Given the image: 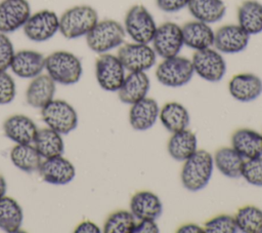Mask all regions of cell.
Segmentation results:
<instances>
[{"label": "cell", "mask_w": 262, "mask_h": 233, "mask_svg": "<svg viewBox=\"0 0 262 233\" xmlns=\"http://www.w3.org/2000/svg\"><path fill=\"white\" fill-rule=\"evenodd\" d=\"M15 92L16 88L13 78L6 71H0V105L12 102Z\"/></svg>", "instance_id": "37"}, {"label": "cell", "mask_w": 262, "mask_h": 233, "mask_svg": "<svg viewBox=\"0 0 262 233\" xmlns=\"http://www.w3.org/2000/svg\"><path fill=\"white\" fill-rule=\"evenodd\" d=\"M198 140L194 132L185 128L174 132L168 141L167 150L169 155L177 161H185L198 149Z\"/></svg>", "instance_id": "25"}, {"label": "cell", "mask_w": 262, "mask_h": 233, "mask_svg": "<svg viewBox=\"0 0 262 233\" xmlns=\"http://www.w3.org/2000/svg\"><path fill=\"white\" fill-rule=\"evenodd\" d=\"M14 53L12 42L6 34L0 32V71H6L10 68Z\"/></svg>", "instance_id": "38"}, {"label": "cell", "mask_w": 262, "mask_h": 233, "mask_svg": "<svg viewBox=\"0 0 262 233\" xmlns=\"http://www.w3.org/2000/svg\"><path fill=\"white\" fill-rule=\"evenodd\" d=\"M55 93V82L48 74H40L33 78L26 91L28 105L42 109L53 100Z\"/></svg>", "instance_id": "24"}, {"label": "cell", "mask_w": 262, "mask_h": 233, "mask_svg": "<svg viewBox=\"0 0 262 233\" xmlns=\"http://www.w3.org/2000/svg\"><path fill=\"white\" fill-rule=\"evenodd\" d=\"M157 28L154 16L143 5H133L125 15V32L134 42L149 44Z\"/></svg>", "instance_id": "5"}, {"label": "cell", "mask_w": 262, "mask_h": 233, "mask_svg": "<svg viewBox=\"0 0 262 233\" xmlns=\"http://www.w3.org/2000/svg\"><path fill=\"white\" fill-rule=\"evenodd\" d=\"M33 145L44 159L60 156L64 150V144L60 133L50 127L38 129Z\"/></svg>", "instance_id": "27"}, {"label": "cell", "mask_w": 262, "mask_h": 233, "mask_svg": "<svg viewBox=\"0 0 262 233\" xmlns=\"http://www.w3.org/2000/svg\"><path fill=\"white\" fill-rule=\"evenodd\" d=\"M3 130L5 135L16 144H32L38 129L30 117L14 114L4 121Z\"/></svg>", "instance_id": "21"}, {"label": "cell", "mask_w": 262, "mask_h": 233, "mask_svg": "<svg viewBox=\"0 0 262 233\" xmlns=\"http://www.w3.org/2000/svg\"><path fill=\"white\" fill-rule=\"evenodd\" d=\"M249 42L250 35L239 25L228 24L215 32L213 46L221 53L232 54L245 50Z\"/></svg>", "instance_id": "13"}, {"label": "cell", "mask_w": 262, "mask_h": 233, "mask_svg": "<svg viewBox=\"0 0 262 233\" xmlns=\"http://www.w3.org/2000/svg\"><path fill=\"white\" fill-rule=\"evenodd\" d=\"M23 28L28 39L34 42H44L58 32L59 17L52 10L42 9L31 14Z\"/></svg>", "instance_id": "11"}, {"label": "cell", "mask_w": 262, "mask_h": 233, "mask_svg": "<svg viewBox=\"0 0 262 233\" xmlns=\"http://www.w3.org/2000/svg\"><path fill=\"white\" fill-rule=\"evenodd\" d=\"M183 44L188 48L196 50L212 47L214 44L215 32L209 24L201 21H190L182 27Z\"/></svg>", "instance_id": "18"}, {"label": "cell", "mask_w": 262, "mask_h": 233, "mask_svg": "<svg viewBox=\"0 0 262 233\" xmlns=\"http://www.w3.org/2000/svg\"><path fill=\"white\" fill-rule=\"evenodd\" d=\"M228 90L238 102H252L262 93V80L253 73H239L229 80Z\"/></svg>", "instance_id": "16"}, {"label": "cell", "mask_w": 262, "mask_h": 233, "mask_svg": "<svg viewBox=\"0 0 262 233\" xmlns=\"http://www.w3.org/2000/svg\"><path fill=\"white\" fill-rule=\"evenodd\" d=\"M95 77L102 89L118 91L126 77V69L117 55L101 53L95 61Z\"/></svg>", "instance_id": "10"}, {"label": "cell", "mask_w": 262, "mask_h": 233, "mask_svg": "<svg viewBox=\"0 0 262 233\" xmlns=\"http://www.w3.org/2000/svg\"><path fill=\"white\" fill-rule=\"evenodd\" d=\"M126 37L124 26L115 20L98 21L86 35L88 47L96 53H106L120 47Z\"/></svg>", "instance_id": "3"}, {"label": "cell", "mask_w": 262, "mask_h": 233, "mask_svg": "<svg viewBox=\"0 0 262 233\" xmlns=\"http://www.w3.org/2000/svg\"><path fill=\"white\" fill-rule=\"evenodd\" d=\"M159 117L163 126L172 133L187 128L190 121L187 109L177 102L165 104L160 110Z\"/></svg>", "instance_id": "28"}, {"label": "cell", "mask_w": 262, "mask_h": 233, "mask_svg": "<svg viewBox=\"0 0 262 233\" xmlns=\"http://www.w3.org/2000/svg\"><path fill=\"white\" fill-rule=\"evenodd\" d=\"M231 147L244 158L262 156V134L251 128H238L231 135Z\"/></svg>", "instance_id": "22"}, {"label": "cell", "mask_w": 262, "mask_h": 233, "mask_svg": "<svg viewBox=\"0 0 262 233\" xmlns=\"http://www.w3.org/2000/svg\"><path fill=\"white\" fill-rule=\"evenodd\" d=\"M98 22L97 11L90 5H76L59 16V32L67 39L86 36Z\"/></svg>", "instance_id": "2"}, {"label": "cell", "mask_w": 262, "mask_h": 233, "mask_svg": "<svg viewBox=\"0 0 262 233\" xmlns=\"http://www.w3.org/2000/svg\"><path fill=\"white\" fill-rule=\"evenodd\" d=\"M75 232L76 233H99L100 229L93 222H91V221H84V222L80 223L76 227Z\"/></svg>", "instance_id": "41"}, {"label": "cell", "mask_w": 262, "mask_h": 233, "mask_svg": "<svg viewBox=\"0 0 262 233\" xmlns=\"http://www.w3.org/2000/svg\"><path fill=\"white\" fill-rule=\"evenodd\" d=\"M242 177L250 185L262 187V156L246 159L242 169Z\"/></svg>", "instance_id": "36"}, {"label": "cell", "mask_w": 262, "mask_h": 233, "mask_svg": "<svg viewBox=\"0 0 262 233\" xmlns=\"http://www.w3.org/2000/svg\"><path fill=\"white\" fill-rule=\"evenodd\" d=\"M191 63L194 73L209 82L220 81L226 73V62L223 55L212 47L194 51Z\"/></svg>", "instance_id": "9"}, {"label": "cell", "mask_w": 262, "mask_h": 233, "mask_svg": "<svg viewBox=\"0 0 262 233\" xmlns=\"http://www.w3.org/2000/svg\"><path fill=\"white\" fill-rule=\"evenodd\" d=\"M178 233H200V232H204V228L200 227L199 225L196 224H186V225H183L181 226L178 230H177Z\"/></svg>", "instance_id": "42"}, {"label": "cell", "mask_w": 262, "mask_h": 233, "mask_svg": "<svg viewBox=\"0 0 262 233\" xmlns=\"http://www.w3.org/2000/svg\"><path fill=\"white\" fill-rule=\"evenodd\" d=\"M10 69L20 78L33 79L45 69V56L36 50H18L13 55Z\"/></svg>", "instance_id": "17"}, {"label": "cell", "mask_w": 262, "mask_h": 233, "mask_svg": "<svg viewBox=\"0 0 262 233\" xmlns=\"http://www.w3.org/2000/svg\"><path fill=\"white\" fill-rule=\"evenodd\" d=\"M6 193V181L3 176L0 174V198L5 196Z\"/></svg>", "instance_id": "43"}, {"label": "cell", "mask_w": 262, "mask_h": 233, "mask_svg": "<svg viewBox=\"0 0 262 233\" xmlns=\"http://www.w3.org/2000/svg\"><path fill=\"white\" fill-rule=\"evenodd\" d=\"M10 160L14 166L26 172L38 170L42 157L31 144H16L10 151Z\"/></svg>", "instance_id": "32"}, {"label": "cell", "mask_w": 262, "mask_h": 233, "mask_svg": "<svg viewBox=\"0 0 262 233\" xmlns=\"http://www.w3.org/2000/svg\"><path fill=\"white\" fill-rule=\"evenodd\" d=\"M31 15L27 0H2L0 2V32L12 33L24 27Z\"/></svg>", "instance_id": "14"}, {"label": "cell", "mask_w": 262, "mask_h": 233, "mask_svg": "<svg viewBox=\"0 0 262 233\" xmlns=\"http://www.w3.org/2000/svg\"><path fill=\"white\" fill-rule=\"evenodd\" d=\"M130 211L137 220H157L163 211L159 196L150 191H139L130 200Z\"/></svg>", "instance_id": "23"}, {"label": "cell", "mask_w": 262, "mask_h": 233, "mask_svg": "<svg viewBox=\"0 0 262 233\" xmlns=\"http://www.w3.org/2000/svg\"><path fill=\"white\" fill-rule=\"evenodd\" d=\"M237 22L250 36L262 32V3L245 0L237 8Z\"/></svg>", "instance_id": "29"}, {"label": "cell", "mask_w": 262, "mask_h": 233, "mask_svg": "<svg viewBox=\"0 0 262 233\" xmlns=\"http://www.w3.org/2000/svg\"><path fill=\"white\" fill-rule=\"evenodd\" d=\"M38 170L42 179L52 185H66L73 181L76 176L74 164L61 155L46 158L41 162Z\"/></svg>", "instance_id": "15"}, {"label": "cell", "mask_w": 262, "mask_h": 233, "mask_svg": "<svg viewBox=\"0 0 262 233\" xmlns=\"http://www.w3.org/2000/svg\"><path fill=\"white\" fill-rule=\"evenodd\" d=\"M237 231L234 218L229 215H219L207 221L204 232L207 233H234Z\"/></svg>", "instance_id": "35"}, {"label": "cell", "mask_w": 262, "mask_h": 233, "mask_svg": "<svg viewBox=\"0 0 262 233\" xmlns=\"http://www.w3.org/2000/svg\"><path fill=\"white\" fill-rule=\"evenodd\" d=\"M238 231L244 233L262 232V209L255 205H245L233 217Z\"/></svg>", "instance_id": "33"}, {"label": "cell", "mask_w": 262, "mask_h": 233, "mask_svg": "<svg viewBox=\"0 0 262 233\" xmlns=\"http://www.w3.org/2000/svg\"><path fill=\"white\" fill-rule=\"evenodd\" d=\"M187 8L194 20L209 25L221 21L226 13L222 0H189Z\"/></svg>", "instance_id": "26"}, {"label": "cell", "mask_w": 262, "mask_h": 233, "mask_svg": "<svg viewBox=\"0 0 262 233\" xmlns=\"http://www.w3.org/2000/svg\"><path fill=\"white\" fill-rule=\"evenodd\" d=\"M136 225V218L131 211L117 210L111 213L103 225L105 233H132Z\"/></svg>", "instance_id": "34"}, {"label": "cell", "mask_w": 262, "mask_h": 233, "mask_svg": "<svg viewBox=\"0 0 262 233\" xmlns=\"http://www.w3.org/2000/svg\"><path fill=\"white\" fill-rule=\"evenodd\" d=\"M24 213L18 202L8 196L0 198V229L13 233L19 230Z\"/></svg>", "instance_id": "31"}, {"label": "cell", "mask_w": 262, "mask_h": 233, "mask_svg": "<svg viewBox=\"0 0 262 233\" xmlns=\"http://www.w3.org/2000/svg\"><path fill=\"white\" fill-rule=\"evenodd\" d=\"M193 74L191 60L180 55L163 59L156 70L158 81L165 86L174 88L187 84Z\"/></svg>", "instance_id": "6"}, {"label": "cell", "mask_w": 262, "mask_h": 233, "mask_svg": "<svg viewBox=\"0 0 262 233\" xmlns=\"http://www.w3.org/2000/svg\"><path fill=\"white\" fill-rule=\"evenodd\" d=\"M159 231L156 220H139L136 222L132 233H158Z\"/></svg>", "instance_id": "40"}, {"label": "cell", "mask_w": 262, "mask_h": 233, "mask_svg": "<svg viewBox=\"0 0 262 233\" xmlns=\"http://www.w3.org/2000/svg\"><path fill=\"white\" fill-rule=\"evenodd\" d=\"M214 165L225 177L238 179L242 177V169L245 159L232 148L221 147L213 157Z\"/></svg>", "instance_id": "30"}, {"label": "cell", "mask_w": 262, "mask_h": 233, "mask_svg": "<svg viewBox=\"0 0 262 233\" xmlns=\"http://www.w3.org/2000/svg\"><path fill=\"white\" fill-rule=\"evenodd\" d=\"M149 88L150 81L145 72H129L118 90V96L122 103L133 105L144 99Z\"/></svg>", "instance_id": "19"}, {"label": "cell", "mask_w": 262, "mask_h": 233, "mask_svg": "<svg viewBox=\"0 0 262 233\" xmlns=\"http://www.w3.org/2000/svg\"><path fill=\"white\" fill-rule=\"evenodd\" d=\"M159 113L160 108L157 101L145 96L131 105L129 111V123L135 130H147L156 123L159 118Z\"/></svg>", "instance_id": "20"}, {"label": "cell", "mask_w": 262, "mask_h": 233, "mask_svg": "<svg viewBox=\"0 0 262 233\" xmlns=\"http://www.w3.org/2000/svg\"><path fill=\"white\" fill-rule=\"evenodd\" d=\"M151 43L155 52L162 59L178 55L184 45L181 27L172 22L163 23L157 28Z\"/></svg>", "instance_id": "12"}, {"label": "cell", "mask_w": 262, "mask_h": 233, "mask_svg": "<svg viewBox=\"0 0 262 233\" xmlns=\"http://www.w3.org/2000/svg\"><path fill=\"white\" fill-rule=\"evenodd\" d=\"M45 69L55 83L64 85L77 83L83 73L80 59L66 50H57L46 56Z\"/></svg>", "instance_id": "4"}, {"label": "cell", "mask_w": 262, "mask_h": 233, "mask_svg": "<svg viewBox=\"0 0 262 233\" xmlns=\"http://www.w3.org/2000/svg\"><path fill=\"white\" fill-rule=\"evenodd\" d=\"M157 6L165 12H177L187 7L189 0H156Z\"/></svg>", "instance_id": "39"}, {"label": "cell", "mask_w": 262, "mask_h": 233, "mask_svg": "<svg viewBox=\"0 0 262 233\" xmlns=\"http://www.w3.org/2000/svg\"><path fill=\"white\" fill-rule=\"evenodd\" d=\"M117 56L126 71L145 72L155 66L158 55L148 44L133 42L122 44Z\"/></svg>", "instance_id": "8"}, {"label": "cell", "mask_w": 262, "mask_h": 233, "mask_svg": "<svg viewBox=\"0 0 262 233\" xmlns=\"http://www.w3.org/2000/svg\"><path fill=\"white\" fill-rule=\"evenodd\" d=\"M213 156L206 150H196L184 161L181 170L182 186L191 192L204 189L213 173Z\"/></svg>", "instance_id": "1"}, {"label": "cell", "mask_w": 262, "mask_h": 233, "mask_svg": "<svg viewBox=\"0 0 262 233\" xmlns=\"http://www.w3.org/2000/svg\"><path fill=\"white\" fill-rule=\"evenodd\" d=\"M41 116L48 127L60 134L73 131L78 125V115L72 105L62 100H52L41 109Z\"/></svg>", "instance_id": "7"}]
</instances>
